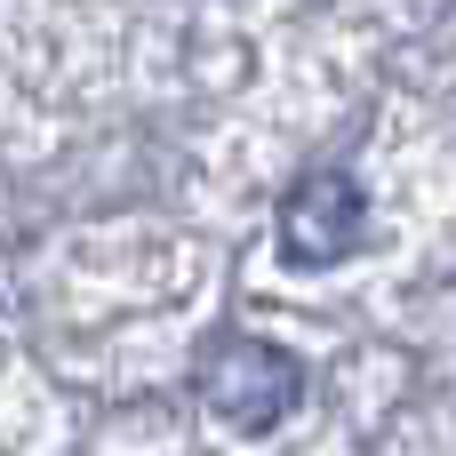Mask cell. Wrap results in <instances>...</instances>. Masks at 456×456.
I'll return each instance as SVG.
<instances>
[{"instance_id": "cell-1", "label": "cell", "mask_w": 456, "mask_h": 456, "mask_svg": "<svg viewBox=\"0 0 456 456\" xmlns=\"http://www.w3.org/2000/svg\"><path fill=\"white\" fill-rule=\"evenodd\" d=\"M192 385H200V409L216 425H232V433H273L305 401V369L273 337H248V329L208 337L200 361H192Z\"/></svg>"}, {"instance_id": "cell-2", "label": "cell", "mask_w": 456, "mask_h": 456, "mask_svg": "<svg viewBox=\"0 0 456 456\" xmlns=\"http://www.w3.org/2000/svg\"><path fill=\"white\" fill-rule=\"evenodd\" d=\"M369 240V200L345 168H305L281 200V256L305 265V273H329L345 265L353 248Z\"/></svg>"}]
</instances>
